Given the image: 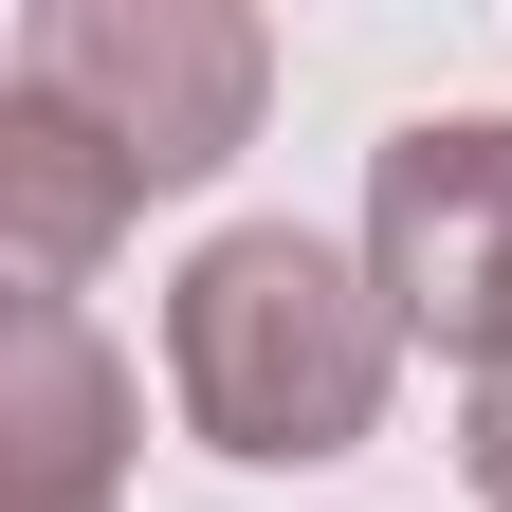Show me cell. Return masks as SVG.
<instances>
[{"mask_svg":"<svg viewBox=\"0 0 512 512\" xmlns=\"http://www.w3.org/2000/svg\"><path fill=\"white\" fill-rule=\"evenodd\" d=\"M128 220H147V183H128L74 110L0 92V293H19V311H74V293L110 275Z\"/></svg>","mask_w":512,"mask_h":512,"instance_id":"4","label":"cell"},{"mask_svg":"<svg viewBox=\"0 0 512 512\" xmlns=\"http://www.w3.org/2000/svg\"><path fill=\"white\" fill-rule=\"evenodd\" d=\"M366 275L403 348L512 384V110H403L366 147Z\"/></svg>","mask_w":512,"mask_h":512,"instance_id":"3","label":"cell"},{"mask_svg":"<svg viewBox=\"0 0 512 512\" xmlns=\"http://www.w3.org/2000/svg\"><path fill=\"white\" fill-rule=\"evenodd\" d=\"M0 92L74 110L147 202H183V183H220V165L256 147V110H275V37H256L238 0H37Z\"/></svg>","mask_w":512,"mask_h":512,"instance_id":"2","label":"cell"},{"mask_svg":"<svg viewBox=\"0 0 512 512\" xmlns=\"http://www.w3.org/2000/svg\"><path fill=\"white\" fill-rule=\"evenodd\" d=\"M458 476H476V512H512V384H476V421H458Z\"/></svg>","mask_w":512,"mask_h":512,"instance_id":"5","label":"cell"},{"mask_svg":"<svg viewBox=\"0 0 512 512\" xmlns=\"http://www.w3.org/2000/svg\"><path fill=\"white\" fill-rule=\"evenodd\" d=\"M384 384H403V311H384V275L330 256L311 220H220L165 275V403L238 476L366 458V439H384Z\"/></svg>","mask_w":512,"mask_h":512,"instance_id":"1","label":"cell"}]
</instances>
